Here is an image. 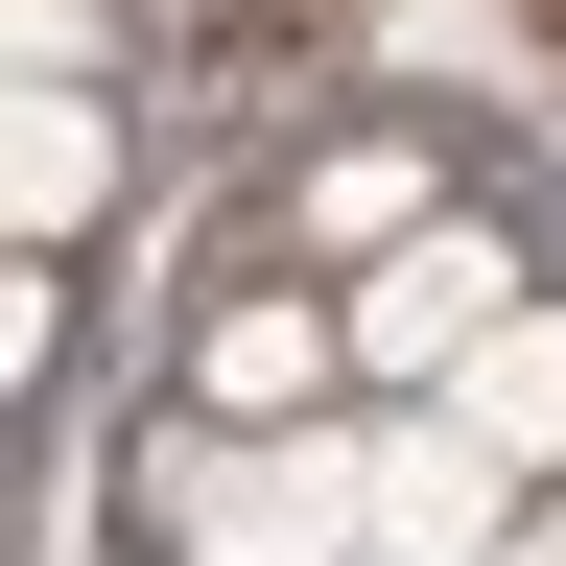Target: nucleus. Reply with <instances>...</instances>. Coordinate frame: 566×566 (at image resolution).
Wrapping results in <instances>:
<instances>
[{
  "mask_svg": "<svg viewBox=\"0 0 566 566\" xmlns=\"http://www.w3.org/2000/svg\"><path fill=\"white\" fill-rule=\"evenodd\" d=\"M118 71V0H24V95H95Z\"/></svg>",
  "mask_w": 566,
  "mask_h": 566,
  "instance_id": "7",
  "label": "nucleus"
},
{
  "mask_svg": "<svg viewBox=\"0 0 566 566\" xmlns=\"http://www.w3.org/2000/svg\"><path fill=\"white\" fill-rule=\"evenodd\" d=\"M95 212H118V95H0V237L71 260Z\"/></svg>",
  "mask_w": 566,
  "mask_h": 566,
  "instance_id": "4",
  "label": "nucleus"
},
{
  "mask_svg": "<svg viewBox=\"0 0 566 566\" xmlns=\"http://www.w3.org/2000/svg\"><path fill=\"white\" fill-rule=\"evenodd\" d=\"M142 543L166 566H378V424H142Z\"/></svg>",
  "mask_w": 566,
  "mask_h": 566,
  "instance_id": "1",
  "label": "nucleus"
},
{
  "mask_svg": "<svg viewBox=\"0 0 566 566\" xmlns=\"http://www.w3.org/2000/svg\"><path fill=\"white\" fill-rule=\"evenodd\" d=\"M449 424H472L520 495H566V307H520V331H495L472 378H449Z\"/></svg>",
  "mask_w": 566,
  "mask_h": 566,
  "instance_id": "5",
  "label": "nucleus"
},
{
  "mask_svg": "<svg viewBox=\"0 0 566 566\" xmlns=\"http://www.w3.org/2000/svg\"><path fill=\"white\" fill-rule=\"evenodd\" d=\"M354 401V283H212L189 307V424H331Z\"/></svg>",
  "mask_w": 566,
  "mask_h": 566,
  "instance_id": "3",
  "label": "nucleus"
},
{
  "mask_svg": "<svg viewBox=\"0 0 566 566\" xmlns=\"http://www.w3.org/2000/svg\"><path fill=\"white\" fill-rule=\"evenodd\" d=\"M543 543H566V495H543Z\"/></svg>",
  "mask_w": 566,
  "mask_h": 566,
  "instance_id": "9",
  "label": "nucleus"
},
{
  "mask_svg": "<svg viewBox=\"0 0 566 566\" xmlns=\"http://www.w3.org/2000/svg\"><path fill=\"white\" fill-rule=\"evenodd\" d=\"M472 566H566V543H543V520H495V543H472Z\"/></svg>",
  "mask_w": 566,
  "mask_h": 566,
  "instance_id": "8",
  "label": "nucleus"
},
{
  "mask_svg": "<svg viewBox=\"0 0 566 566\" xmlns=\"http://www.w3.org/2000/svg\"><path fill=\"white\" fill-rule=\"evenodd\" d=\"M520 307H543V283H520V237H495V212H424L401 260H354V378H378V401H449Z\"/></svg>",
  "mask_w": 566,
  "mask_h": 566,
  "instance_id": "2",
  "label": "nucleus"
},
{
  "mask_svg": "<svg viewBox=\"0 0 566 566\" xmlns=\"http://www.w3.org/2000/svg\"><path fill=\"white\" fill-rule=\"evenodd\" d=\"M424 212H449V189H424V166H401V142H331V166H307V189H283V237H307V260L354 283V260H401V237H424Z\"/></svg>",
  "mask_w": 566,
  "mask_h": 566,
  "instance_id": "6",
  "label": "nucleus"
}]
</instances>
